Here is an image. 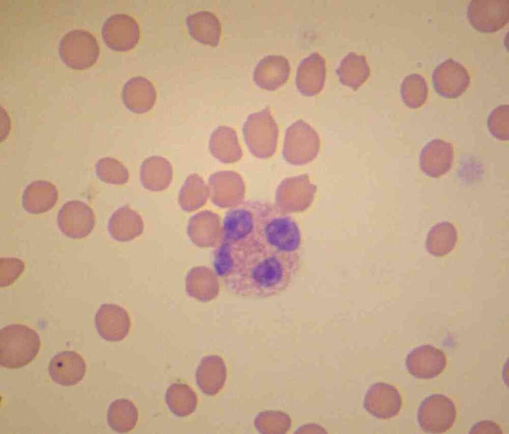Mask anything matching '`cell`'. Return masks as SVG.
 Here are the masks:
<instances>
[{
  "label": "cell",
  "mask_w": 509,
  "mask_h": 434,
  "mask_svg": "<svg viewBox=\"0 0 509 434\" xmlns=\"http://www.w3.org/2000/svg\"><path fill=\"white\" fill-rule=\"evenodd\" d=\"M207 193V187L202 179L197 174H191L187 177L180 189L179 205L185 212L194 211L204 202Z\"/></svg>",
  "instance_id": "1f68e13d"
},
{
  "label": "cell",
  "mask_w": 509,
  "mask_h": 434,
  "mask_svg": "<svg viewBox=\"0 0 509 434\" xmlns=\"http://www.w3.org/2000/svg\"><path fill=\"white\" fill-rule=\"evenodd\" d=\"M320 428L321 427L318 424H305L297 429L295 431V433H319V432H325L326 433L327 432L325 430H321L323 429V428L321 429Z\"/></svg>",
  "instance_id": "f35d334b"
},
{
  "label": "cell",
  "mask_w": 509,
  "mask_h": 434,
  "mask_svg": "<svg viewBox=\"0 0 509 434\" xmlns=\"http://www.w3.org/2000/svg\"><path fill=\"white\" fill-rule=\"evenodd\" d=\"M453 160V145L440 139L428 142L419 157L421 170L427 176L434 178L447 173L452 167Z\"/></svg>",
  "instance_id": "e0dca14e"
},
{
  "label": "cell",
  "mask_w": 509,
  "mask_h": 434,
  "mask_svg": "<svg viewBox=\"0 0 509 434\" xmlns=\"http://www.w3.org/2000/svg\"><path fill=\"white\" fill-rule=\"evenodd\" d=\"M209 147L212 156L222 162H236L243 155L236 132L228 126H219L214 129Z\"/></svg>",
  "instance_id": "484cf974"
},
{
  "label": "cell",
  "mask_w": 509,
  "mask_h": 434,
  "mask_svg": "<svg viewBox=\"0 0 509 434\" xmlns=\"http://www.w3.org/2000/svg\"><path fill=\"white\" fill-rule=\"evenodd\" d=\"M95 324L98 333L103 339L117 342L128 335L131 320L127 311L115 304L104 303L97 311Z\"/></svg>",
  "instance_id": "9a60e30c"
},
{
  "label": "cell",
  "mask_w": 509,
  "mask_h": 434,
  "mask_svg": "<svg viewBox=\"0 0 509 434\" xmlns=\"http://www.w3.org/2000/svg\"><path fill=\"white\" fill-rule=\"evenodd\" d=\"M227 378V368L219 355L204 357L198 365L195 379L197 386L205 394L213 396L223 388Z\"/></svg>",
  "instance_id": "44dd1931"
},
{
  "label": "cell",
  "mask_w": 509,
  "mask_h": 434,
  "mask_svg": "<svg viewBox=\"0 0 509 434\" xmlns=\"http://www.w3.org/2000/svg\"><path fill=\"white\" fill-rule=\"evenodd\" d=\"M469 433H503L496 422L490 420H482L475 423L470 428Z\"/></svg>",
  "instance_id": "74e56055"
},
{
  "label": "cell",
  "mask_w": 509,
  "mask_h": 434,
  "mask_svg": "<svg viewBox=\"0 0 509 434\" xmlns=\"http://www.w3.org/2000/svg\"><path fill=\"white\" fill-rule=\"evenodd\" d=\"M457 240V231L454 224L448 221L441 222L430 229L426 238V248L434 256H443L454 249Z\"/></svg>",
  "instance_id": "f1b7e54d"
},
{
  "label": "cell",
  "mask_w": 509,
  "mask_h": 434,
  "mask_svg": "<svg viewBox=\"0 0 509 434\" xmlns=\"http://www.w3.org/2000/svg\"><path fill=\"white\" fill-rule=\"evenodd\" d=\"M58 199V191L51 183L37 180L24 189L21 203L25 211L31 214H40L51 210Z\"/></svg>",
  "instance_id": "603a6c76"
},
{
  "label": "cell",
  "mask_w": 509,
  "mask_h": 434,
  "mask_svg": "<svg viewBox=\"0 0 509 434\" xmlns=\"http://www.w3.org/2000/svg\"><path fill=\"white\" fill-rule=\"evenodd\" d=\"M457 415L451 399L441 394L425 398L417 411L418 423L422 430L432 433H443L454 425Z\"/></svg>",
  "instance_id": "8992f818"
},
{
  "label": "cell",
  "mask_w": 509,
  "mask_h": 434,
  "mask_svg": "<svg viewBox=\"0 0 509 434\" xmlns=\"http://www.w3.org/2000/svg\"><path fill=\"white\" fill-rule=\"evenodd\" d=\"M297 261L296 252L275 250L259 233L237 242L221 241L215 251L213 265L231 294L264 299L276 296L288 287Z\"/></svg>",
  "instance_id": "6da1fadb"
},
{
  "label": "cell",
  "mask_w": 509,
  "mask_h": 434,
  "mask_svg": "<svg viewBox=\"0 0 509 434\" xmlns=\"http://www.w3.org/2000/svg\"><path fill=\"white\" fill-rule=\"evenodd\" d=\"M24 264L16 257H2L0 259V285L1 287L12 284L22 273Z\"/></svg>",
  "instance_id": "8d00e7d4"
},
{
  "label": "cell",
  "mask_w": 509,
  "mask_h": 434,
  "mask_svg": "<svg viewBox=\"0 0 509 434\" xmlns=\"http://www.w3.org/2000/svg\"><path fill=\"white\" fill-rule=\"evenodd\" d=\"M122 98L125 106L136 113L149 111L156 99V92L152 82L142 76L134 77L124 85Z\"/></svg>",
  "instance_id": "ffe728a7"
},
{
  "label": "cell",
  "mask_w": 509,
  "mask_h": 434,
  "mask_svg": "<svg viewBox=\"0 0 509 434\" xmlns=\"http://www.w3.org/2000/svg\"><path fill=\"white\" fill-rule=\"evenodd\" d=\"M105 44L117 51L134 48L139 39V29L134 18L124 14H116L104 22L101 30Z\"/></svg>",
  "instance_id": "7c38bea8"
},
{
  "label": "cell",
  "mask_w": 509,
  "mask_h": 434,
  "mask_svg": "<svg viewBox=\"0 0 509 434\" xmlns=\"http://www.w3.org/2000/svg\"><path fill=\"white\" fill-rule=\"evenodd\" d=\"M336 72L341 83L354 91L366 81L370 74L365 57L354 52L348 53L342 59Z\"/></svg>",
  "instance_id": "83f0119b"
},
{
  "label": "cell",
  "mask_w": 509,
  "mask_h": 434,
  "mask_svg": "<svg viewBox=\"0 0 509 434\" xmlns=\"http://www.w3.org/2000/svg\"><path fill=\"white\" fill-rule=\"evenodd\" d=\"M173 176L172 166L166 158L159 156L145 159L140 167L139 177L143 187L152 191L167 189Z\"/></svg>",
  "instance_id": "cb8c5ba5"
},
{
  "label": "cell",
  "mask_w": 509,
  "mask_h": 434,
  "mask_svg": "<svg viewBox=\"0 0 509 434\" xmlns=\"http://www.w3.org/2000/svg\"><path fill=\"white\" fill-rule=\"evenodd\" d=\"M254 425L261 433L284 434L291 426V419L288 414L280 411H264L256 415Z\"/></svg>",
  "instance_id": "836d02e7"
},
{
  "label": "cell",
  "mask_w": 509,
  "mask_h": 434,
  "mask_svg": "<svg viewBox=\"0 0 509 434\" xmlns=\"http://www.w3.org/2000/svg\"><path fill=\"white\" fill-rule=\"evenodd\" d=\"M57 223L61 232L72 239L88 236L95 224V215L91 207L78 200H70L60 208Z\"/></svg>",
  "instance_id": "30bf717a"
},
{
  "label": "cell",
  "mask_w": 509,
  "mask_h": 434,
  "mask_svg": "<svg viewBox=\"0 0 509 434\" xmlns=\"http://www.w3.org/2000/svg\"><path fill=\"white\" fill-rule=\"evenodd\" d=\"M488 127L496 138L506 141L509 139V106L500 105L494 108L488 117Z\"/></svg>",
  "instance_id": "d590c367"
},
{
  "label": "cell",
  "mask_w": 509,
  "mask_h": 434,
  "mask_svg": "<svg viewBox=\"0 0 509 434\" xmlns=\"http://www.w3.org/2000/svg\"><path fill=\"white\" fill-rule=\"evenodd\" d=\"M405 364L412 375L428 380L436 377L443 371L447 360L442 350L430 344H424L408 354Z\"/></svg>",
  "instance_id": "5bb4252c"
},
{
  "label": "cell",
  "mask_w": 509,
  "mask_h": 434,
  "mask_svg": "<svg viewBox=\"0 0 509 434\" xmlns=\"http://www.w3.org/2000/svg\"><path fill=\"white\" fill-rule=\"evenodd\" d=\"M40 346V336L33 329L21 324L5 326L0 330V365L21 368L36 357Z\"/></svg>",
  "instance_id": "7a4b0ae2"
},
{
  "label": "cell",
  "mask_w": 509,
  "mask_h": 434,
  "mask_svg": "<svg viewBox=\"0 0 509 434\" xmlns=\"http://www.w3.org/2000/svg\"><path fill=\"white\" fill-rule=\"evenodd\" d=\"M186 23L190 35L200 43L216 47L221 34V24L213 13L202 11L188 16Z\"/></svg>",
  "instance_id": "d4e9b609"
},
{
  "label": "cell",
  "mask_w": 509,
  "mask_h": 434,
  "mask_svg": "<svg viewBox=\"0 0 509 434\" xmlns=\"http://www.w3.org/2000/svg\"><path fill=\"white\" fill-rule=\"evenodd\" d=\"M469 74L459 62L448 59L439 65L432 73V82L436 92L441 97L455 99L461 96L470 84Z\"/></svg>",
  "instance_id": "8fae6325"
},
{
  "label": "cell",
  "mask_w": 509,
  "mask_h": 434,
  "mask_svg": "<svg viewBox=\"0 0 509 434\" xmlns=\"http://www.w3.org/2000/svg\"><path fill=\"white\" fill-rule=\"evenodd\" d=\"M428 88L425 78L416 73L407 75L401 86V95L405 105L411 109H417L426 102Z\"/></svg>",
  "instance_id": "d6a6232c"
},
{
  "label": "cell",
  "mask_w": 509,
  "mask_h": 434,
  "mask_svg": "<svg viewBox=\"0 0 509 434\" xmlns=\"http://www.w3.org/2000/svg\"><path fill=\"white\" fill-rule=\"evenodd\" d=\"M108 231L115 240L126 242L139 237L144 228L142 216L126 206L116 210L109 219Z\"/></svg>",
  "instance_id": "7402d4cb"
},
{
  "label": "cell",
  "mask_w": 509,
  "mask_h": 434,
  "mask_svg": "<svg viewBox=\"0 0 509 434\" xmlns=\"http://www.w3.org/2000/svg\"><path fill=\"white\" fill-rule=\"evenodd\" d=\"M48 374L56 384L62 386H74L83 379L87 371L86 363L78 353L65 351L54 356L50 360Z\"/></svg>",
  "instance_id": "2e32d148"
},
{
  "label": "cell",
  "mask_w": 509,
  "mask_h": 434,
  "mask_svg": "<svg viewBox=\"0 0 509 434\" xmlns=\"http://www.w3.org/2000/svg\"><path fill=\"white\" fill-rule=\"evenodd\" d=\"M59 50L61 58L67 67L83 70L96 63L100 49L97 39L91 33L76 29L62 37Z\"/></svg>",
  "instance_id": "5b68a950"
},
{
  "label": "cell",
  "mask_w": 509,
  "mask_h": 434,
  "mask_svg": "<svg viewBox=\"0 0 509 434\" xmlns=\"http://www.w3.org/2000/svg\"><path fill=\"white\" fill-rule=\"evenodd\" d=\"M325 74L323 57L317 52L310 54L298 67L295 80L298 91L305 96L318 95L324 88Z\"/></svg>",
  "instance_id": "d6986e66"
},
{
  "label": "cell",
  "mask_w": 509,
  "mask_h": 434,
  "mask_svg": "<svg viewBox=\"0 0 509 434\" xmlns=\"http://www.w3.org/2000/svg\"><path fill=\"white\" fill-rule=\"evenodd\" d=\"M290 71L289 62L285 57L269 55L257 64L253 72V79L260 88L273 91L288 81Z\"/></svg>",
  "instance_id": "ac0fdd59"
},
{
  "label": "cell",
  "mask_w": 509,
  "mask_h": 434,
  "mask_svg": "<svg viewBox=\"0 0 509 434\" xmlns=\"http://www.w3.org/2000/svg\"><path fill=\"white\" fill-rule=\"evenodd\" d=\"M95 171L101 181L112 185H123L129 177L127 168L122 162L109 157L102 158L97 162Z\"/></svg>",
  "instance_id": "e575fe53"
},
{
  "label": "cell",
  "mask_w": 509,
  "mask_h": 434,
  "mask_svg": "<svg viewBox=\"0 0 509 434\" xmlns=\"http://www.w3.org/2000/svg\"><path fill=\"white\" fill-rule=\"evenodd\" d=\"M138 420V411L133 402L127 399H118L109 405L107 414L109 426L118 433L133 429Z\"/></svg>",
  "instance_id": "4dcf8cb0"
},
{
  "label": "cell",
  "mask_w": 509,
  "mask_h": 434,
  "mask_svg": "<svg viewBox=\"0 0 509 434\" xmlns=\"http://www.w3.org/2000/svg\"><path fill=\"white\" fill-rule=\"evenodd\" d=\"M244 141L250 152L259 158H267L275 152L278 128L270 108L250 114L242 128Z\"/></svg>",
  "instance_id": "3957f363"
},
{
  "label": "cell",
  "mask_w": 509,
  "mask_h": 434,
  "mask_svg": "<svg viewBox=\"0 0 509 434\" xmlns=\"http://www.w3.org/2000/svg\"><path fill=\"white\" fill-rule=\"evenodd\" d=\"M467 16L470 24L478 31H498L508 22V1L472 0L467 8Z\"/></svg>",
  "instance_id": "9c48e42d"
},
{
  "label": "cell",
  "mask_w": 509,
  "mask_h": 434,
  "mask_svg": "<svg viewBox=\"0 0 509 434\" xmlns=\"http://www.w3.org/2000/svg\"><path fill=\"white\" fill-rule=\"evenodd\" d=\"M185 290L189 296L200 301H209L217 294L216 276L205 267L192 268L185 277Z\"/></svg>",
  "instance_id": "4316f807"
},
{
  "label": "cell",
  "mask_w": 509,
  "mask_h": 434,
  "mask_svg": "<svg viewBox=\"0 0 509 434\" xmlns=\"http://www.w3.org/2000/svg\"><path fill=\"white\" fill-rule=\"evenodd\" d=\"M165 402L169 410L176 416L184 417L193 413L197 405L196 394L187 384L175 383L167 388Z\"/></svg>",
  "instance_id": "f546056e"
},
{
  "label": "cell",
  "mask_w": 509,
  "mask_h": 434,
  "mask_svg": "<svg viewBox=\"0 0 509 434\" xmlns=\"http://www.w3.org/2000/svg\"><path fill=\"white\" fill-rule=\"evenodd\" d=\"M258 208L259 206L256 205H247L229 211L223 221L222 241H239L257 232L262 225L266 212V209L259 211Z\"/></svg>",
  "instance_id": "52a82bcc"
},
{
  "label": "cell",
  "mask_w": 509,
  "mask_h": 434,
  "mask_svg": "<svg viewBox=\"0 0 509 434\" xmlns=\"http://www.w3.org/2000/svg\"><path fill=\"white\" fill-rule=\"evenodd\" d=\"M402 407L401 395L393 386L385 383H376L367 390L363 399V408L373 417L388 419L398 414Z\"/></svg>",
  "instance_id": "4fadbf2b"
},
{
  "label": "cell",
  "mask_w": 509,
  "mask_h": 434,
  "mask_svg": "<svg viewBox=\"0 0 509 434\" xmlns=\"http://www.w3.org/2000/svg\"><path fill=\"white\" fill-rule=\"evenodd\" d=\"M263 235L269 245L282 252H296L301 243L296 222L287 215H274L270 210L264 223Z\"/></svg>",
  "instance_id": "ba28073f"
},
{
  "label": "cell",
  "mask_w": 509,
  "mask_h": 434,
  "mask_svg": "<svg viewBox=\"0 0 509 434\" xmlns=\"http://www.w3.org/2000/svg\"><path fill=\"white\" fill-rule=\"evenodd\" d=\"M320 137L316 130L302 120L293 122L286 130L282 155L289 163L303 165L318 155Z\"/></svg>",
  "instance_id": "277c9868"
}]
</instances>
